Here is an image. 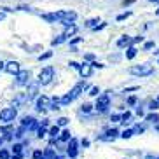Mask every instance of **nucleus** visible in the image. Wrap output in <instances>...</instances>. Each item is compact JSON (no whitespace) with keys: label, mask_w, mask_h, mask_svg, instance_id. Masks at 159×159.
Returning a JSON list of instances; mask_svg holds the SVG:
<instances>
[{"label":"nucleus","mask_w":159,"mask_h":159,"mask_svg":"<svg viewBox=\"0 0 159 159\" xmlns=\"http://www.w3.org/2000/svg\"><path fill=\"white\" fill-rule=\"evenodd\" d=\"M136 103V96H129L128 98V105H135Z\"/></svg>","instance_id":"38"},{"label":"nucleus","mask_w":159,"mask_h":159,"mask_svg":"<svg viewBox=\"0 0 159 159\" xmlns=\"http://www.w3.org/2000/svg\"><path fill=\"white\" fill-rule=\"evenodd\" d=\"M131 119V112H126V114H122L121 116V122H124V124H128Z\"/></svg>","instance_id":"24"},{"label":"nucleus","mask_w":159,"mask_h":159,"mask_svg":"<svg viewBox=\"0 0 159 159\" xmlns=\"http://www.w3.org/2000/svg\"><path fill=\"white\" fill-rule=\"evenodd\" d=\"M47 107H51V98L49 96H39L37 98V108L39 110H46Z\"/></svg>","instance_id":"8"},{"label":"nucleus","mask_w":159,"mask_h":159,"mask_svg":"<svg viewBox=\"0 0 159 159\" xmlns=\"http://www.w3.org/2000/svg\"><path fill=\"white\" fill-rule=\"evenodd\" d=\"M66 122H68V119H66V117H60V119L56 121V124H58V126H65Z\"/></svg>","instance_id":"31"},{"label":"nucleus","mask_w":159,"mask_h":159,"mask_svg":"<svg viewBox=\"0 0 159 159\" xmlns=\"http://www.w3.org/2000/svg\"><path fill=\"white\" fill-rule=\"evenodd\" d=\"M2 66H4V63H2V61H0V70H2Z\"/></svg>","instance_id":"49"},{"label":"nucleus","mask_w":159,"mask_h":159,"mask_svg":"<svg viewBox=\"0 0 159 159\" xmlns=\"http://www.w3.org/2000/svg\"><path fill=\"white\" fill-rule=\"evenodd\" d=\"M150 2H159V0H150Z\"/></svg>","instance_id":"51"},{"label":"nucleus","mask_w":159,"mask_h":159,"mask_svg":"<svg viewBox=\"0 0 159 159\" xmlns=\"http://www.w3.org/2000/svg\"><path fill=\"white\" fill-rule=\"evenodd\" d=\"M91 108H93V105H89V103H84V105H82V112H91Z\"/></svg>","instance_id":"36"},{"label":"nucleus","mask_w":159,"mask_h":159,"mask_svg":"<svg viewBox=\"0 0 159 159\" xmlns=\"http://www.w3.org/2000/svg\"><path fill=\"white\" fill-rule=\"evenodd\" d=\"M154 52H156V54H159V51H154Z\"/></svg>","instance_id":"53"},{"label":"nucleus","mask_w":159,"mask_h":159,"mask_svg":"<svg viewBox=\"0 0 159 159\" xmlns=\"http://www.w3.org/2000/svg\"><path fill=\"white\" fill-rule=\"evenodd\" d=\"M42 159H60V157L56 156V152H54L52 149H46L44 154H42Z\"/></svg>","instance_id":"15"},{"label":"nucleus","mask_w":159,"mask_h":159,"mask_svg":"<svg viewBox=\"0 0 159 159\" xmlns=\"http://www.w3.org/2000/svg\"><path fill=\"white\" fill-rule=\"evenodd\" d=\"M21 149H23V145H14V147H12V154H21Z\"/></svg>","instance_id":"30"},{"label":"nucleus","mask_w":159,"mask_h":159,"mask_svg":"<svg viewBox=\"0 0 159 159\" xmlns=\"http://www.w3.org/2000/svg\"><path fill=\"white\" fill-rule=\"evenodd\" d=\"M12 157H14V159H21L23 156H21V154H12Z\"/></svg>","instance_id":"47"},{"label":"nucleus","mask_w":159,"mask_h":159,"mask_svg":"<svg viewBox=\"0 0 159 159\" xmlns=\"http://www.w3.org/2000/svg\"><path fill=\"white\" fill-rule=\"evenodd\" d=\"M80 40H82V39H80V37H75V39H72V40H70V44H72V46H74V44H79Z\"/></svg>","instance_id":"41"},{"label":"nucleus","mask_w":159,"mask_h":159,"mask_svg":"<svg viewBox=\"0 0 159 159\" xmlns=\"http://www.w3.org/2000/svg\"><path fill=\"white\" fill-rule=\"evenodd\" d=\"M129 72L133 75H136V77H145V75H150L152 72H154V68L150 65H135V66H131Z\"/></svg>","instance_id":"4"},{"label":"nucleus","mask_w":159,"mask_h":159,"mask_svg":"<svg viewBox=\"0 0 159 159\" xmlns=\"http://www.w3.org/2000/svg\"><path fill=\"white\" fill-rule=\"evenodd\" d=\"M157 102H159V96H157Z\"/></svg>","instance_id":"54"},{"label":"nucleus","mask_w":159,"mask_h":159,"mask_svg":"<svg viewBox=\"0 0 159 159\" xmlns=\"http://www.w3.org/2000/svg\"><path fill=\"white\" fill-rule=\"evenodd\" d=\"M79 74L84 77V79H88V77H91V74H93V66L89 65V63H84V65L79 66Z\"/></svg>","instance_id":"10"},{"label":"nucleus","mask_w":159,"mask_h":159,"mask_svg":"<svg viewBox=\"0 0 159 159\" xmlns=\"http://www.w3.org/2000/svg\"><path fill=\"white\" fill-rule=\"evenodd\" d=\"M33 121H35L33 117H23V126H25V128H26V126L30 128V126H32V122H33Z\"/></svg>","instance_id":"23"},{"label":"nucleus","mask_w":159,"mask_h":159,"mask_svg":"<svg viewBox=\"0 0 159 159\" xmlns=\"http://www.w3.org/2000/svg\"><path fill=\"white\" fill-rule=\"evenodd\" d=\"M121 136H122V138H131V136H133V131H131V129H124Z\"/></svg>","instance_id":"29"},{"label":"nucleus","mask_w":159,"mask_h":159,"mask_svg":"<svg viewBox=\"0 0 159 159\" xmlns=\"http://www.w3.org/2000/svg\"><path fill=\"white\" fill-rule=\"evenodd\" d=\"M98 23H100V19L94 18V19H89L88 23H86V26H88V28H96V26H98Z\"/></svg>","instance_id":"20"},{"label":"nucleus","mask_w":159,"mask_h":159,"mask_svg":"<svg viewBox=\"0 0 159 159\" xmlns=\"http://www.w3.org/2000/svg\"><path fill=\"white\" fill-rule=\"evenodd\" d=\"M49 135H51L52 138H56V136L60 135V126H58V124H56V126H52L51 129H49Z\"/></svg>","instance_id":"21"},{"label":"nucleus","mask_w":159,"mask_h":159,"mask_svg":"<svg viewBox=\"0 0 159 159\" xmlns=\"http://www.w3.org/2000/svg\"><path fill=\"white\" fill-rule=\"evenodd\" d=\"M2 142H4V140H2V138H0V145H2Z\"/></svg>","instance_id":"52"},{"label":"nucleus","mask_w":159,"mask_h":159,"mask_svg":"<svg viewBox=\"0 0 159 159\" xmlns=\"http://www.w3.org/2000/svg\"><path fill=\"white\" fill-rule=\"evenodd\" d=\"M154 47V42H145V49H152Z\"/></svg>","instance_id":"44"},{"label":"nucleus","mask_w":159,"mask_h":159,"mask_svg":"<svg viewBox=\"0 0 159 159\" xmlns=\"http://www.w3.org/2000/svg\"><path fill=\"white\" fill-rule=\"evenodd\" d=\"M70 138H72V136H70V131H68V129H65L63 133H60V140L61 142H68Z\"/></svg>","instance_id":"19"},{"label":"nucleus","mask_w":159,"mask_h":159,"mask_svg":"<svg viewBox=\"0 0 159 159\" xmlns=\"http://www.w3.org/2000/svg\"><path fill=\"white\" fill-rule=\"evenodd\" d=\"M51 56H52V51H47V52H44V54H40V56H39V61H42V60H49Z\"/></svg>","instance_id":"25"},{"label":"nucleus","mask_w":159,"mask_h":159,"mask_svg":"<svg viewBox=\"0 0 159 159\" xmlns=\"http://www.w3.org/2000/svg\"><path fill=\"white\" fill-rule=\"evenodd\" d=\"M42 19H46V21H49V23H56L58 21L56 12H54V14H42Z\"/></svg>","instance_id":"18"},{"label":"nucleus","mask_w":159,"mask_h":159,"mask_svg":"<svg viewBox=\"0 0 159 159\" xmlns=\"http://www.w3.org/2000/svg\"><path fill=\"white\" fill-rule=\"evenodd\" d=\"M133 44V39H129L128 35H122L119 40H117V47H124V46H131Z\"/></svg>","instance_id":"13"},{"label":"nucleus","mask_w":159,"mask_h":159,"mask_svg":"<svg viewBox=\"0 0 159 159\" xmlns=\"http://www.w3.org/2000/svg\"><path fill=\"white\" fill-rule=\"evenodd\" d=\"M156 14H157V16H159V9H157V11H156Z\"/></svg>","instance_id":"50"},{"label":"nucleus","mask_w":159,"mask_h":159,"mask_svg":"<svg viewBox=\"0 0 159 159\" xmlns=\"http://www.w3.org/2000/svg\"><path fill=\"white\" fill-rule=\"evenodd\" d=\"M117 135H119V131H117L116 128H112V129H108L107 133H105V136H102V138L103 140H114Z\"/></svg>","instance_id":"14"},{"label":"nucleus","mask_w":159,"mask_h":159,"mask_svg":"<svg viewBox=\"0 0 159 159\" xmlns=\"http://www.w3.org/2000/svg\"><path fill=\"white\" fill-rule=\"evenodd\" d=\"M19 70H21V68H19V63H18V61H9V63H5V72H7V74L16 75Z\"/></svg>","instance_id":"9"},{"label":"nucleus","mask_w":159,"mask_h":159,"mask_svg":"<svg viewBox=\"0 0 159 159\" xmlns=\"http://www.w3.org/2000/svg\"><path fill=\"white\" fill-rule=\"evenodd\" d=\"M68 156H70L72 159L74 157H77V140L75 138H70V143H68Z\"/></svg>","instance_id":"12"},{"label":"nucleus","mask_w":159,"mask_h":159,"mask_svg":"<svg viewBox=\"0 0 159 159\" xmlns=\"http://www.w3.org/2000/svg\"><path fill=\"white\" fill-rule=\"evenodd\" d=\"M56 18L61 21V25H70L74 23L75 19H77V14H75L74 11H60V12H56Z\"/></svg>","instance_id":"3"},{"label":"nucleus","mask_w":159,"mask_h":159,"mask_svg":"<svg viewBox=\"0 0 159 159\" xmlns=\"http://www.w3.org/2000/svg\"><path fill=\"white\" fill-rule=\"evenodd\" d=\"M98 93H100V89L96 88V86H94V88H91V91H89V94H91V96H98Z\"/></svg>","instance_id":"35"},{"label":"nucleus","mask_w":159,"mask_h":159,"mask_svg":"<svg viewBox=\"0 0 159 159\" xmlns=\"http://www.w3.org/2000/svg\"><path fill=\"white\" fill-rule=\"evenodd\" d=\"M147 121L157 122V121H159V116H157V114H149V116H147Z\"/></svg>","instance_id":"26"},{"label":"nucleus","mask_w":159,"mask_h":159,"mask_svg":"<svg viewBox=\"0 0 159 159\" xmlns=\"http://www.w3.org/2000/svg\"><path fill=\"white\" fill-rule=\"evenodd\" d=\"M4 18H5V14H4V12H0V21H2Z\"/></svg>","instance_id":"48"},{"label":"nucleus","mask_w":159,"mask_h":159,"mask_svg":"<svg viewBox=\"0 0 159 159\" xmlns=\"http://www.w3.org/2000/svg\"><path fill=\"white\" fill-rule=\"evenodd\" d=\"M65 40H66V37L63 35V33H61V35H60L58 39H54V40H52V46H60V44H63Z\"/></svg>","instance_id":"22"},{"label":"nucleus","mask_w":159,"mask_h":159,"mask_svg":"<svg viewBox=\"0 0 159 159\" xmlns=\"http://www.w3.org/2000/svg\"><path fill=\"white\" fill-rule=\"evenodd\" d=\"M16 114H18V112H16L14 107H7V108H4V110H0V121H2V122L14 121Z\"/></svg>","instance_id":"5"},{"label":"nucleus","mask_w":159,"mask_h":159,"mask_svg":"<svg viewBox=\"0 0 159 159\" xmlns=\"http://www.w3.org/2000/svg\"><path fill=\"white\" fill-rule=\"evenodd\" d=\"M149 108H150V110H157V108H159V102H157V100H156V102H150Z\"/></svg>","instance_id":"34"},{"label":"nucleus","mask_w":159,"mask_h":159,"mask_svg":"<svg viewBox=\"0 0 159 159\" xmlns=\"http://www.w3.org/2000/svg\"><path fill=\"white\" fill-rule=\"evenodd\" d=\"M157 63H159V60H157Z\"/></svg>","instance_id":"56"},{"label":"nucleus","mask_w":159,"mask_h":159,"mask_svg":"<svg viewBox=\"0 0 159 159\" xmlns=\"http://www.w3.org/2000/svg\"><path fill=\"white\" fill-rule=\"evenodd\" d=\"M52 77H54V68L52 66H46V68H42L40 70V74H39V84H49L52 80Z\"/></svg>","instance_id":"2"},{"label":"nucleus","mask_w":159,"mask_h":159,"mask_svg":"<svg viewBox=\"0 0 159 159\" xmlns=\"http://www.w3.org/2000/svg\"><path fill=\"white\" fill-rule=\"evenodd\" d=\"M70 66H72V68H77V70H79V63H77V61H70Z\"/></svg>","instance_id":"42"},{"label":"nucleus","mask_w":159,"mask_h":159,"mask_svg":"<svg viewBox=\"0 0 159 159\" xmlns=\"http://www.w3.org/2000/svg\"><path fill=\"white\" fill-rule=\"evenodd\" d=\"M156 159H159V157H156Z\"/></svg>","instance_id":"55"},{"label":"nucleus","mask_w":159,"mask_h":159,"mask_svg":"<svg viewBox=\"0 0 159 159\" xmlns=\"http://www.w3.org/2000/svg\"><path fill=\"white\" fill-rule=\"evenodd\" d=\"M112 121H114V122L121 121V116H119V114H114V116H112Z\"/></svg>","instance_id":"43"},{"label":"nucleus","mask_w":159,"mask_h":159,"mask_svg":"<svg viewBox=\"0 0 159 159\" xmlns=\"http://www.w3.org/2000/svg\"><path fill=\"white\" fill-rule=\"evenodd\" d=\"M9 157H11V156H9V152H7L5 149L0 150V159H9Z\"/></svg>","instance_id":"32"},{"label":"nucleus","mask_w":159,"mask_h":159,"mask_svg":"<svg viewBox=\"0 0 159 159\" xmlns=\"http://www.w3.org/2000/svg\"><path fill=\"white\" fill-rule=\"evenodd\" d=\"M28 79H30V72L28 70H19L18 74H16V84L18 86L28 84Z\"/></svg>","instance_id":"7"},{"label":"nucleus","mask_w":159,"mask_h":159,"mask_svg":"<svg viewBox=\"0 0 159 159\" xmlns=\"http://www.w3.org/2000/svg\"><path fill=\"white\" fill-rule=\"evenodd\" d=\"M129 16H131V12H122V14H119V16H117V21H122V19L129 18Z\"/></svg>","instance_id":"33"},{"label":"nucleus","mask_w":159,"mask_h":159,"mask_svg":"<svg viewBox=\"0 0 159 159\" xmlns=\"http://www.w3.org/2000/svg\"><path fill=\"white\" fill-rule=\"evenodd\" d=\"M44 135H46V126H40L37 129V136H39V138H42Z\"/></svg>","instance_id":"28"},{"label":"nucleus","mask_w":159,"mask_h":159,"mask_svg":"<svg viewBox=\"0 0 159 159\" xmlns=\"http://www.w3.org/2000/svg\"><path fill=\"white\" fill-rule=\"evenodd\" d=\"M37 91H39V82H32L28 86V91H26V100H32L37 96Z\"/></svg>","instance_id":"11"},{"label":"nucleus","mask_w":159,"mask_h":159,"mask_svg":"<svg viewBox=\"0 0 159 159\" xmlns=\"http://www.w3.org/2000/svg\"><path fill=\"white\" fill-rule=\"evenodd\" d=\"M131 131H133V135H140V133H143V126H135Z\"/></svg>","instance_id":"27"},{"label":"nucleus","mask_w":159,"mask_h":159,"mask_svg":"<svg viewBox=\"0 0 159 159\" xmlns=\"http://www.w3.org/2000/svg\"><path fill=\"white\" fill-rule=\"evenodd\" d=\"M75 32H77V26L70 23V25H66V30H65V33H63V35H65V37L68 39V37H70V35H74Z\"/></svg>","instance_id":"16"},{"label":"nucleus","mask_w":159,"mask_h":159,"mask_svg":"<svg viewBox=\"0 0 159 159\" xmlns=\"http://www.w3.org/2000/svg\"><path fill=\"white\" fill-rule=\"evenodd\" d=\"M86 60H89V61H93V60H94V56H93V54H86Z\"/></svg>","instance_id":"46"},{"label":"nucleus","mask_w":159,"mask_h":159,"mask_svg":"<svg viewBox=\"0 0 159 159\" xmlns=\"http://www.w3.org/2000/svg\"><path fill=\"white\" fill-rule=\"evenodd\" d=\"M143 40V37H135L133 39V44H138V42H142Z\"/></svg>","instance_id":"45"},{"label":"nucleus","mask_w":159,"mask_h":159,"mask_svg":"<svg viewBox=\"0 0 159 159\" xmlns=\"http://www.w3.org/2000/svg\"><path fill=\"white\" fill-rule=\"evenodd\" d=\"M135 56H136V47L135 46H129L126 49V58H128V60H133Z\"/></svg>","instance_id":"17"},{"label":"nucleus","mask_w":159,"mask_h":159,"mask_svg":"<svg viewBox=\"0 0 159 159\" xmlns=\"http://www.w3.org/2000/svg\"><path fill=\"white\" fill-rule=\"evenodd\" d=\"M42 157V150H35L33 152V159H40Z\"/></svg>","instance_id":"37"},{"label":"nucleus","mask_w":159,"mask_h":159,"mask_svg":"<svg viewBox=\"0 0 159 159\" xmlns=\"http://www.w3.org/2000/svg\"><path fill=\"white\" fill-rule=\"evenodd\" d=\"M86 88H88V84H86V82H80V84H77L68 94H65L63 98H60V103H63V105H68V103L74 102V100L77 98V96H79V94L82 93Z\"/></svg>","instance_id":"1"},{"label":"nucleus","mask_w":159,"mask_h":159,"mask_svg":"<svg viewBox=\"0 0 159 159\" xmlns=\"http://www.w3.org/2000/svg\"><path fill=\"white\" fill-rule=\"evenodd\" d=\"M108 105H110V98H108V94H102V96H98V100H96V110L98 112H107Z\"/></svg>","instance_id":"6"},{"label":"nucleus","mask_w":159,"mask_h":159,"mask_svg":"<svg viewBox=\"0 0 159 159\" xmlns=\"http://www.w3.org/2000/svg\"><path fill=\"white\" fill-rule=\"evenodd\" d=\"M91 66H93V68H103V65H102V63H98V61L91 63Z\"/></svg>","instance_id":"40"},{"label":"nucleus","mask_w":159,"mask_h":159,"mask_svg":"<svg viewBox=\"0 0 159 159\" xmlns=\"http://www.w3.org/2000/svg\"><path fill=\"white\" fill-rule=\"evenodd\" d=\"M136 0H122V5L124 7H128V5H131V4H135Z\"/></svg>","instance_id":"39"}]
</instances>
